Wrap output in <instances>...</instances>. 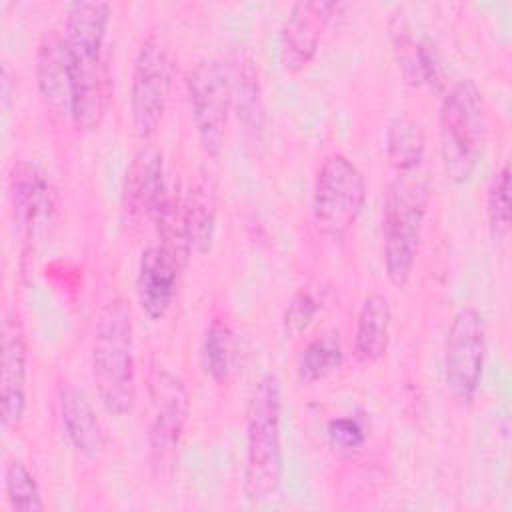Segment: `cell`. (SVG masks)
<instances>
[{"instance_id":"1","label":"cell","mask_w":512,"mask_h":512,"mask_svg":"<svg viewBox=\"0 0 512 512\" xmlns=\"http://www.w3.org/2000/svg\"><path fill=\"white\" fill-rule=\"evenodd\" d=\"M108 22V2H74L66 14L64 46L72 88L70 118L82 130L100 124L112 96V78L104 56Z\"/></svg>"},{"instance_id":"2","label":"cell","mask_w":512,"mask_h":512,"mask_svg":"<svg viewBox=\"0 0 512 512\" xmlns=\"http://www.w3.org/2000/svg\"><path fill=\"white\" fill-rule=\"evenodd\" d=\"M92 378L102 406L112 416H124L136 400L134 322L126 300H108L92 336Z\"/></svg>"},{"instance_id":"3","label":"cell","mask_w":512,"mask_h":512,"mask_svg":"<svg viewBox=\"0 0 512 512\" xmlns=\"http://www.w3.org/2000/svg\"><path fill=\"white\" fill-rule=\"evenodd\" d=\"M282 388L276 374H264L252 388L246 410L244 494L250 502L276 496L282 484Z\"/></svg>"},{"instance_id":"4","label":"cell","mask_w":512,"mask_h":512,"mask_svg":"<svg viewBox=\"0 0 512 512\" xmlns=\"http://www.w3.org/2000/svg\"><path fill=\"white\" fill-rule=\"evenodd\" d=\"M486 112L484 98L472 78L454 82L440 106V156L454 184H466L484 154Z\"/></svg>"},{"instance_id":"5","label":"cell","mask_w":512,"mask_h":512,"mask_svg":"<svg viewBox=\"0 0 512 512\" xmlns=\"http://www.w3.org/2000/svg\"><path fill=\"white\" fill-rule=\"evenodd\" d=\"M428 208V186L412 174H398L388 188L382 212V254L386 276L392 284L408 282Z\"/></svg>"},{"instance_id":"6","label":"cell","mask_w":512,"mask_h":512,"mask_svg":"<svg viewBox=\"0 0 512 512\" xmlns=\"http://www.w3.org/2000/svg\"><path fill=\"white\" fill-rule=\"evenodd\" d=\"M368 184L364 172L346 154L324 158L312 190V216L316 228L328 238H342L356 224L366 204Z\"/></svg>"},{"instance_id":"7","label":"cell","mask_w":512,"mask_h":512,"mask_svg":"<svg viewBox=\"0 0 512 512\" xmlns=\"http://www.w3.org/2000/svg\"><path fill=\"white\" fill-rule=\"evenodd\" d=\"M174 56L170 42L158 30H152L140 44L130 82V110L136 134L150 138L166 110L172 86Z\"/></svg>"},{"instance_id":"8","label":"cell","mask_w":512,"mask_h":512,"mask_svg":"<svg viewBox=\"0 0 512 512\" xmlns=\"http://www.w3.org/2000/svg\"><path fill=\"white\" fill-rule=\"evenodd\" d=\"M186 94L200 144L208 156L218 158L232 110L228 64L218 58L198 62L186 74Z\"/></svg>"},{"instance_id":"9","label":"cell","mask_w":512,"mask_h":512,"mask_svg":"<svg viewBox=\"0 0 512 512\" xmlns=\"http://www.w3.org/2000/svg\"><path fill=\"white\" fill-rule=\"evenodd\" d=\"M486 360V324L474 306H464L452 318L444 346V382L450 396L470 404L482 384Z\"/></svg>"},{"instance_id":"10","label":"cell","mask_w":512,"mask_h":512,"mask_svg":"<svg viewBox=\"0 0 512 512\" xmlns=\"http://www.w3.org/2000/svg\"><path fill=\"white\" fill-rule=\"evenodd\" d=\"M150 420H148V456L158 474H170L176 452L188 420V392L180 378L164 368L150 376Z\"/></svg>"},{"instance_id":"11","label":"cell","mask_w":512,"mask_h":512,"mask_svg":"<svg viewBox=\"0 0 512 512\" xmlns=\"http://www.w3.org/2000/svg\"><path fill=\"white\" fill-rule=\"evenodd\" d=\"M170 200L162 152L154 146H142L134 154L124 178L122 210L126 224L136 230L150 224L156 226Z\"/></svg>"},{"instance_id":"12","label":"cell","mask_w":512,"mask_h":512,"mask_svg":"<svg viewBox=\"0 0 512 512\" xmlns=\"http://www.w3.org/2000/svg\"><path fill=\"white\" fill-rule=\"evenodd\" d=\"M342 8L344 4L334 0L292 4L280 30V64L286 72H300L314 60L326 28Z\"/></svg>"},{"instance_id":"13","label":"cell","mask_w":512,"mask_h":512,"mask_svg":"<svg viewBox=\"0 0 512 512\" xmlns=\"http://www.w3.org/2000/svg\"><path fill=\"white\" fill-rule=\"evenodd\" d=\"M14 222L26 242L36 240L52 214V188L46 174L28 160H18L8 172Z\"/></svg>"},{"instance_id":"14","label":"cell","mask_w":512,"mask_h":512,"mask_svg":"<svg viewBox=\"0 0 512 512\" xmlns=\"http://www.w3.org/2000/svg\"><path fill=\"white\" fill-rule=\"evenodd\" d=\"M26 376H28V344L22 320L10 312L2 328V372H0V404L4 428L18 426L26 410Z\"/></svg>"},{"instance_id":"15","label":"cell","mask_w":512,"mask_h":512,"mask_svg":"<svg viewBox=\"0 0 512 512\" xmlns=\"http://www.w3.org/2000/svg\"><path fill=\"white\" fill-rule=\"evenodd\" d=\"M184 260L164 244L148 246L138 264L136 294L142 312L150 320H162L174 300L178 272Z\"/></svg>"},{"instance_id":"16","label":"cell","mask_w":512,"mask_h":512,"mask_svg":"<svg viewBox=\"0 0 512 512\" xmlns=\"http://www.w3.org/2000/svg\"><path fill=\"white\" fill-rule=\"evenodd\" d=\"M388 36L404 80L410 86H424L432 92H440L446 82L432 44L424 38H418L402 14H394L390 18Z\"/></svg>"},{"instance_id":"17","label":"cell","mask_w":512,"mask_h":512,"mask_svg":"<svg viewBox=\"0 0 512 512\" xmlns=\"http://www.w3.org/2000/svg\"><path fill=\"white\" fill-rule=\"evenodd\" d=\"M38 92L44 106L58 116H72V88L64 36L56 30L44 34L36 54Z\"/></svg>"},{"instance_id":"18","label":"cell","mask_w":512,"mask_h":512,"mask_svg":"<svg viewBox=\"0 0 512 512\" xmlns=\"http://www.w3.org/2000/svg\"><path fill=\"white\" fill-rule=\"evenodd\" d=\"M58 398L62 426L70 444L78 454L86 458H98L106 448V434L92 402L72 382L60 384Z\"/></svg>"},{"instance_id":"19","label":"cell","mask_w":512,"mask_h":512,"mask_svg":"<svg viewBox=\"0 0 512 512\" xmlns=\"http://www.w3.org/2000/svg\"><path fill=\"white\" fill-rule=\"evenodd\" d=\"M216 228V184L210 174H200L182 198V234L188 254L210 250Z\"/></svg>"},{"instance_id":"20","label":"cell","mask_w":512,"mask_h":512,"mask_svg":"<svg viewBox=\"0 0 512 512\" xmlns=\"http://www.w3.org/2000/svg\"><path fill=\"white\" fill-rule=\"evenodd\" d=\"M392 310L388 298L380 292H370L358 312L354 334V358L360 364L380 362L390 346Z\"/></svg>"},{"instance_id":"21","label":"cell","mask_w":512,"mask_h":512,"mask_svg":"<svg viewBox=\"0 0 512 512\" xmlns=\"http://www.w3.org/2000/svg\"><path fill=\"white\" fill-rule=\"evenodd\" d=\"M226 64L230 72L232 110H236V116L242 122L244 130L256 138L264 126V104L258 68L252 56L240 50L234 52L230 60H226Z\"/></svg>"},{"instance_id":"22","label":"cell","mask_w":512,"mask_h":512,"mask_svg":"<svg viewBox=\"0 0 512 512\" xmlns=\"http://www.w3.org/2000/svg\"><path fill=\"white\" fill-rule=\"evenodd\" d=\"M386 158L398 174H412L418 170L426 140L420 124L410 116H396L390 120L384 138Z\"/></svg>"},{"instance_id":"23","label":"cell","mask_w":512,"mask_h":512,"mask_svg":"<svg viewBox=\"0 0 512 512\" xmlns=\"http://www.w3.org/2000/svg\"><path fill=\"white\" fill-rule=\"evenodd\" d=\"M344 364V348L338 332H324L308 342L298 362V378L306 384L328 378Z\"/></svg>"},{"instance_id":"24","label":"cell","mask_w":512,"mask_h":512,"mask_svg":"<svg viewBox=\"0 0 512 512\" xmlns=\"http://www.w3.org/2000/svg\"><path fill=\"white\" fill-rule=\"evenodd\" d=\"M202 360L214 382H228L236 364V340L232 328L222 318H214L206 328Z\"/></svg>"},{"instance_id":"25","label":"cell","mask_w":512,"mask_h":512,"mask_svg":"<svg viewBox=\"0 0 512 512\" xmlns=\"http://www.w3.org/2000/svg\"><path fill=\"white\" fill-rule=\"evenodd\" d=\"M4 494L14 510L38 512L44 508L40 486L28 466L20 460H12L4 468Z\"/></svg>"},{"instance_id":"26","label":"cell","mask_w":512,"mask_h":512,"mask_svg":"<svg viewBox=\"0 0 512 512\" xmlns=\"http://www.w3.org/2000/svg\"><path fill=\"white\" fill-rule=\"evenodd\" d=\"M486 216L494 240H502L510 232V168L504 162L490 178L486 194Z\"/></svg>"},{"instance_id":"27","label":"cell","mask_w":512,"mask_h":512,"mask_svg":"<svg viewBox=\"0 0 512 512\" xmlns=\"http://www.w3.org/2000/svg\"><path fill=\"white\" fill-rule=\"evenodd\" d=\"M326 434H328L330 446L336 448L338 452H354V450L362 448L364 442H366V434H364L362 424L352 416L332 418L328 422Z\"/></svg>"},{"instance_id":"28","label":"cell","mask_w":512,"mask_h":512,"mask_svg":"<svg viewBox=\"0 0 512 512\" xmlns=\"http://www.w3.org/2000/svg\"><path fill=\"white\" fill-rule=\"evenodd\" d=\"M318 312V300L310 290H300L296 292V296L292 298V302L286 308L284 314V330L286 334H300L308 328V324L314 320Z\"/></svg>"}]
</instances>
